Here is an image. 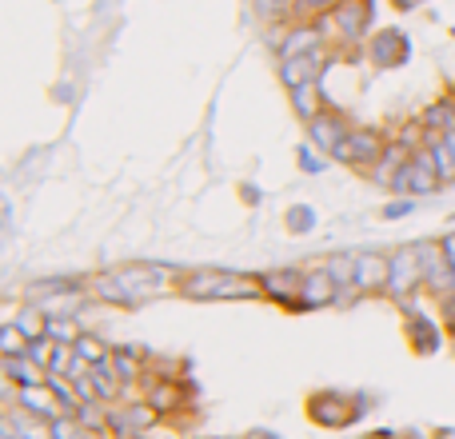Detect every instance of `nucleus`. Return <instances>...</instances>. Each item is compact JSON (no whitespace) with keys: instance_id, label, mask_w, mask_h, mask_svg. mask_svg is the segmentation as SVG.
<instances>
[{"instance_id":"1","label":"nucleus","mask_w":455,"mask_h":439,"mask_svg":"<svg viewBox=\"0 0 455 439\" xmlns=\"http://www.w3.org/2000/svg\"><path fill=\"white\" fill-rule=\"evenodd\" d=\"M168 280H172V272H168L164 264H124V267H116V272L100 275V280L92 283V291L100 299H108V304L140 307L144 299L160 296V291L168 288Z\"/></svg>"},{"instance_id":"2","label":"nucleus","mask_w":455,"mask_h":439,"mask_svg":"<svg viewBox=\"0 0 455 439\" xmlns=\"http://www.w3.org/2000/svg\"><path fill=\"white\" fill-rule=\"evenodd\" d=\"M176 288H180V296L188 299H256L264 296V288H259V280H251V275H240V272H188L176 280Z\"/></svg>"},{"instance_id":"3","label":"nucleus","mask_w":455,"mask_h":439,"mask_svg":"<svg viewBox=\"0 0 455 439\" xmlns=\"http://www.w3.org/2000/svg\"><path fill=\"white\" fill-rule=\"evenodd\" d=\"M440 172H435V156L427 144H419L416 152H411V160L403 164V172L395 176L392 192H400V196H432V192H440Z\"/></svg>"},{"instance_id":"4","label":"nucleus","mask_w":455,"mask_h":439,"mask_svg":"<svg viewBox=\"0 0 455 439\" xmlns=\"http://www.w3.org/2000/svg\"><path fill=\"white\" fill-rule=\"evenodd\" d=\"M387 152V140H384V132H376V128H352V132L339 140V148L331 152L336 160H344V164H363V168H371L379 156Z\"/></svg>"},{"instance_id":"5","label":"nucleus","mask_w":455,"mask_h":439,"mask_svg":"<svg viewBox=\"0 0 455 439\" xmlns=\"http://www.w3.org/2000/svg\"><path fill=\"white\" fill-rule=\"evenodd\" d=\"M416 288H424V259H419V248H400L392 256L387 291H392L395 299H408Z\"/></svg>"},{"instance_id":"6","label":"nucleus","mask_w":455,"mask_h":439,"mask_svg":"<svg viewBox=\"0 0 455 439\" xmlns=\"http://www.w3.org/2000/svg\"><path fill=\"white\" fill-rule=\"evenodd\" d=\"M371 64L376 68H400V64L411 60V40L403 28H379L371 36V48H368Z\"/></svg>"},{"instance_id":"7","label":"nucleus","mask_w":455,"mask_h":439,"mask_svg":"<svg viewBox=\"0 0 455 439\" xmlns=\"http://www.w3.org/2000/svg\"><path fill=\"white\" fill-rule=\"evenodd\" d=\"M259 288H264V296L280 299V304L288 307H304V272H296V267H280V272H267L259 275Z\"/></svg>"},{"instance_id":"8","label":"nucleus","mask_w":455,"mask_h":439,"mask_svg":"<svg viewBox=\"0 0 455 439\" xmlns=\"http://www.w3.org/2000/svg\"><path fill=\"white\" fill-rule=\"evenodd\" d=\"M392 256L384 251H360L355 256V291H387Z\"/></svg>"},{"instance_id":"9","label":"nucleus","mask_w":455,"mask_h":439,"mask_svg":"<svg viewBox=\"0 0 455 439\" xmlns=\"http://www.w3.org/2000/svg\"><path fill=\"white\" fill-rule=\"evenodd\" d=\"M307 132H312V144H315V148L331 156V152L339 148V140H344L352 128H347V120L336 116V112H320V116L307 120Z\"/></svg>"},{"instance_id":"10","label":"nucleus","mask_w":455,"mask_h":439,"mask_svg":"<svg viewBox=\"0 0 455 439\" xmlns=\"http://www.w3.org/2000/svg\"><path fill=\"white\" fill-rule=\"evenodd\" d=\"M331 16H336V28L344 32L347 40H355L371 28V0H339V4L331 8Z\"/></svg>"},{"instance_id":"11","label":"nucleus","mask_w":455,"mask_h":439,"mask_svg":"<svg viewBox=\"0 0 455 439\" xmlns=\"http://www.w3.org/2000/svg\"><path fill=\"white\" fill-rule=\"evenodd\" d=\"M320 68H323V52L315 48V52L291 56V60H280V80H283L288 88H304V84H315Z\"/></svg>"},{"instance_id":"12","label":"nucleus","mask_w":455,"mask_h":439,"mask_svg":"<svg viewBox=\"0 0 455 439\" xmlns=\"http://www.w3.org/2000/svg\"><path fill=\"white\" fill-rule=\"evenodd\" d=\"M304 307H323V304H336L339 299V283L331 280L328 267H312L304 272Z\"/></svg>"},{"instance_id":"13","label":"nucleus","mask_w":455,"mask_h":439,"mask_svg":"<svg viewBox=\"0 0 455 439\" xmlns=\"http://www.w3.org/2000/svg\"><path fill=\"white\" fill-rule=\"evenodd\" d=\"M411 152L416 148H408V144H387V152L371 164V176H376V184H384V188H392L395 184V176L403 172V164L411 160Z\"/></svg>"},{"instance_id":"14","label":"nucleus","mask_w":455,"mask_h":439,"mask_svg":"<svg viewBox=\"0 0 455 439\" xmlns=\"http://www.w3.org/2000/svg\"><path fill=\"white\" fill-rule=\"evenodd\" d=\"M307 408H312V416L320 419V424H328V427H339V424H352L355 416H360V411H352L347 408L344 400H339V395H331V392H323V395H315L312 403H307Z\"/></svg>"},{"instance_id":"15","label":"nucleus","mask_w":455,"mask_h":439,"mask_svg":"<svg viewBox=\"0 0 455 439\" xmlns=\"http://www.w3.org/2000/svg\"><path fill=\"white\" fill-rule=\"evenodd\" d=\"M0 371H4V376L12 379L16 387H40V384H48V371L36 368L28 355H8V360L0 363Z\"/></svg>"},{"instance_id":"16","label":"nucleus","mask_w":455,"mask_h":439,"mask_svg":"<svg viewBox=\"0 0 455 439\" xmlns=\"http://www.w3.org/2000/svg\"><path fill=\"white\" fill-rule=\"evenodd\" d=\"M419 124H424V132H427V136H443V132H451V128H455V104H451V96H440L435 104H427L424 116H419ZM427 136H424V140H427Z\"/></svg>"},{"instance_id":"17","label":"nucleus","mask_w":455,"mask_h":439,"mask_svg":"<svg viewBox=\"0 0 455 439\" xmlns=\"http://www.w3.org/2000/svg\"><path fill=\"white\" fill-rule=\"evenodd\" d=\"M424 144L432 148V156H435V172H440V180L451 184L455 180V128L451 132H443V136H427Z\"/></svg>"},{"instance_id":"18","label":"nucleus","mask_w":455,"mask_h":439,"mask_svg":"<svg viewBox=\"0 0 455 439\" xmlns=\"http://www.w3.org/2000/svg\"><path fill=\"white\" fill-rule=\"evenodd\" d=\"M88 384H92L96 400H104V403L120 395V376H116V368H112V360L108 363H92V368H88Z\"/></svg>"},{"instance_id":"19","label":"nucleus","mask_w":455,"mask_h":439,"mask_svg":"<svg viewBox=\"0 0 455 439\" xmlns=\"http://www.w3.org/2000/svg\"><path fill=\"white\" fill-rule=\"evenodd\" d=\"M408 339H411V347H416V352H435V347H440V328H435L432 320H427V315H411L408 320Z\"/></svg>"},{"instance_id":"20","label":"nucleus","mask_w":455,"mask_h":439,"mask_svg":"<svg viewBox=\"0 0 455 439\" xmlns=\"http://www.w3.org/2000/svg\"><path fill=\"white\" fill-rule=\"evenodd\" d=\"M148 403L156 411H172V408H180V400H184V392H180V384L176 379H148Z\"/></svg>"},{"instance_id":"21","label":"nucleus","mask_w":455,"mask_h":439,"mask_svg":"<svg viewBox=\"0 0 455 439\" xmlns=\"http://www.w3.org/2000/svg\"><path fill=\"white\" fill-rule=\"evenodd\" d=\"M320 48V32L315 28H296L288 40L280 44V60H291V56H304V52H315Z\"/></svg>"},{"instance_id":"22","label":"nucleus","mask_w":455,"mask_h":439,"mask_svg":"<svg viewBox=\"0 0 455 439\" xmlns=\"http://www.w3.org/2000/svg\"><path fill=\"white\" fill-rule=\"evenodd\" d=\"M28 344L32 339L24 336L20 328H16V323H4V328H0V355H28Z\"/></svg>"},{"instance_id":"23","label":"nucleus","mask_w":455,"mask_h":439,"mask_svg":"<svg viewBox=\"0 0 455 439\" xmlns=\"http://www.w3.org/2000/svg\"><path fill=\"white\" fill-rule=\"evenodd\" d=\"M72 352H76V360H84V363H108L112 360L108 347H104L96 336H80L76 344H72Z\"/></svg>"},{"instance_id":"24","label":"nucleus","mask_w":455,"mask_h":439,"mask_svg":"<svg viewBox=\"0 0 455 439\" xmlns=\"http://www.w3.org/2000/svg\"><path fill=\"white\" fill-rule=\"evenodd\" d=\"M323 267H328L331 280L339 283V291H344V288H355V256H331Z\"/></svg>"},{"instance_id":"25","label":"nucleus","mask_w":455,"mask_h":439,"mask_svg":"<svg viewBox=\"0 0 455 439\" xmlns=\"http://www.w3.org/2000/svg\"><path fill=\"white\" fill-rule=\"evenodd\" d=\"M112 368H116L120 379H140L144 376V360L136 352H128V347H120V352L112 355Z\"/></svg>"},{"instance_id":"26","label":"nucleus","mask_w":455,"mask_h":439,"mask_svg":"<svg viewBox=\"0 0 455 439\" xmlns=\"http://www.w3.org/2000/svg\"><path fill=\"white\" fill-rule=\"evenodd\" d=\"M291 104L304 120L320 116V96H315V84H304V88H291Z\"/></svg>"},{"instance_id":"27","label":"nucleus","mask_w":455,"mask_h":439,"mask_svg":"<svg viewBox=\"0 0 455 439\" xmlns=\"http://www.w3.org/2000/svg\"><path fill=\"white\" fill-rule=\"evenodd\" d=\"M16 328H20L28 339H44V336H48V315L40 312V307H36V312H20Z\"/></svg>"},{"instance_id":"28","label":"nucleus","mask_w":455,"mask_h":439,"mask_svg":"<svg viewBox=\"0 0 455 439\" xmlns=\"http://www.w3.org/2000/svg\"><path fill=\"white\" fill-rule=\"evenodd\" d=\"M52 435H56V439H92V435H88V427L80 424L76 416H60V419H52Z\"/></svg>"},{"instance_id":"29","label":"nucleus","mask_w":455,"mask_h":439,"mask_svg":"<svg viewBox=\"0 0 455 439\" xmlns=\"http://www.w3.org/2000/svg\"><path fill=\"white\" fill-rule=\"evenodd\" d=\"M48 339H56V344H76L80 339V331L72 328V320H48Z\"/></svg>"},{"instance_id":"30","label":"nucleus","mask_w":455,"mask_h":439,"mask_svg":"<svg viewBox=\"0 0 455 439\" xmlns=\"http://www.w3.org/2000/svg\"><path fill=\"white\" fill-rule=\"evenodd\" d=\"M312 224H315V212H312L307 204H296V208L288 212V227H291V232H307Z\"/></svg>"},{"instance_id":"31","label":"nucleus","mask_w":455,"mask_h":439,"mask_svg":"<svg viewBox=\"0 0 455 439\" xmlns=\"http://www.w3.org/2000/svg\"><path fill=\"white\" fill-rule=\"evenodd\" d=\"M339 0H296V8L299 12H307V16H320V12H331Z\"/></svg>"},{"instance_id":"32","label":"nucleus","mask_w":455,"mask_h":439,"mask_svg":"<svg viewBox=\"0 0 455 439\" xmlns=\"http://www.w3.org/2000/svg\"><path fill=\"white\" fill-rule=\"evenodd\" d=\"M411 208H416V200H395V204L384 208V220H400V216H408Z\"/></svg>"},{"instance_id":"33","label":"nucleus","mask_w":455,"mask_h":439,"mask_svg":"<svg viewBox=\"0 0 455 439\" xmlns=\"http://www.w3.org/2000/svg\"><path fill=\"white\" fill-rule=\"evenodd\" d=\"M299 168H307V172H320L323 160H315V156H312V148H299Z\"/></svg>"},{"instance_id":"34","label":"nucleus","mask_w":455,"mask_h":439,"mask_svg":"<svg viewBox=\"0 0 455 439\" xmlns=\"http://www.w3.org/2000/svg\"><path fill=\"white\" fill-rule=\"evenodd\" d=\"M440 251H443V259H448V264L455 267V232H451V235H443V240H440Z\"/></svg>"},{"instance_id":"35","label":"nucleus","mask_w":455,"mask_h":439,"mask_svg":"<svg viewBox=\"0 0 455 439\" xmlns=\"http://www.w3.org/2000/svg\"><path fill=\"white\" fill-rule=\"evenodd\" d=\"M440 304H443V315H448V328L455 331V291H451V296H443Z\"/></svg>"},{"instance_id":"36","label":"nucleus","mask_w":455,"mask_h":439,"mask_svg":"<svg viewBox=\"0 0 455 439\" xmlns=\"http://www.w3.org/2000/svg\"><path fill=\"white\" fill-rule=\"evenodd\" d=\"M395 4H400V8H416L419 0H395Z\"/></svg>"},{"instance_id":"37","label":"nucleus","mask_w":455,"mask_h":439,"mask_svg":"<svg viewBox=\"0 0 455 439\" xmlns=\"http://www.w3.org/2000/svg\"><path fill=\"white\" fill-rule=\"evenodd\" d=\"M251 439H275V435H264V432H256V435H251Z\"/></svg>"},{"instance_id":"38","label":"nucleus","mask_w":455,"mask_h":439,"mask_svg":"<svg viewBox=\"0 0 455 439\" xmlns=\"http://www.w3.org/2000/svg\"><path fill=\"white\" fill-rule=\"evenodd\" d=\"M368 439H387V435H368Z\"/></svg>"},{"instance_id":"39","label":"nucleus","mask_w":455,"mask_h":439,"mask_svg":"<svg viewBox=\"0 0 455 439\" xmlns=\"http://www.w3.org/2000/svg\"><path fill=\"white\" fill-rule=\"evenodd\" d=\"M448 96H451V104H455V88H451V92H448Z\"/></svg>"}]
</instances>
